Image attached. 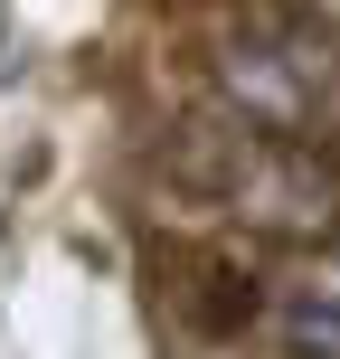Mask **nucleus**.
<instances>
[{
    "instance_id": "nucleus-2",
    "label": "nucleus",
    "mask_w": 340,
    "mask_h": 359,
    "mask_svg": "<svg viewBox=\"0 0 340 359\" xmlns=\"http://www.w3.org/2000/svg\"><path fill=\"white\" fill-rule=\"evenodd\" d=\"M0 76H10V57H0Z\"/></svg>"
},
{
    "instance_id": "nucleus-1",
    "label": "nucleus",
    "mask_w": 340,
    "mask_h": 359,
    "mask_svg": "<svg viewBox=\"0 0 340 359\" xmlns=\"http://www.w3.org/2000/svg\"><path fill=\"white\" fill-rule=\"evenodd\" d=\"M274 331H284V359H340V255L284 274V293H274Z\"/></svg>"
}]
</instances>
